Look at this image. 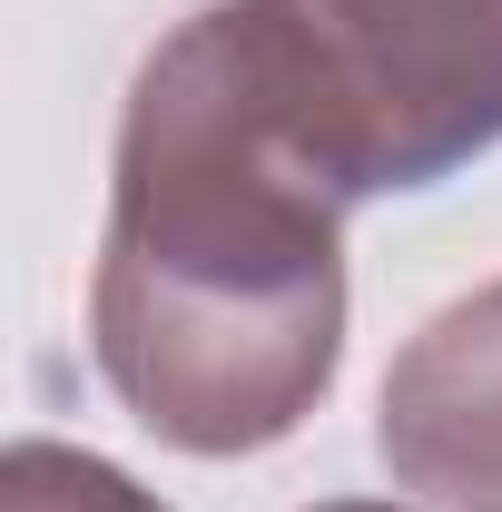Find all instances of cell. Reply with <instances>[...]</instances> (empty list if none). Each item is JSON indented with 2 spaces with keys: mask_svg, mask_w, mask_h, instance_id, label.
<instances>
[{
  "mask_svg": "<svg viewBox=\"0 0 502 512\" xmlns=\"http://www.w3.org/2000/svg\"><path fill=\"white\" fill-rule=\"evenodd\" d=\"M325 512H394V503H325Z\"/></svg>",
  "mask_w": 502,
  "mask_h": 512,
  "instance_id": "cell-5",
  "label": "cell"
},
{
  "mask_svg": "<svg viewBox=\"0 0 502 512\" xmlns=\"http://www.w3.org/2000/svg\"><path fill=\"white\" fill-rule=\"evenodd\" d=\"M375 444L404 493L443 512H502V286H473L394 355Z\"/></svg>",
  "mask_w": 502,
  "mask_h": 512,
  "instance_id": "cell-3",
  "label": "cell"
},
{
  "mask_svg": "<svg viewBox=\"0 0 502 512\" xmlns=\"http://www.w3.org/2000/svg\"><path fill=\"white\" fill-rule=\"evenodd\" d=\"M0 512H168V503H148L119 463H99V453L10 444V463H0Z\"/></svg>",
  "mask_w": 502,
  "mask_h": 512,
  "instance_id": "cell-4",
  "label": "cell"
},
{
  "mask_svg": "<svg viewBox=\"0 0 502 512\" xmlns=\"http://www.w3.org/2000/svg\"><path fill=\"white\" fill-rule=\"evenodd\" d=\"M365 168L276 0H217L138 69L89 335L178 453L296 434L345 355V207Z\"/></svg>",
  "mask_w": 502,
  "mask_h": 512,
  "instance_id": "cell-1",
  "label": "cell"
},
{
  "mask_svg": "<svg viewBox=\"0 0 502 512\" xmlns=\"http://www.w3.org/2000/svg\"><path fill=\"white\" fill-rule=\"evenodd\" d=\"M345 128L365 197L502 148V0H276Z\"/></svg>",
  "mask_w": 502,
  "mask_h": 512,
  "instance_id": "cell-2",
  "label": "cell"
}]
</instances>
